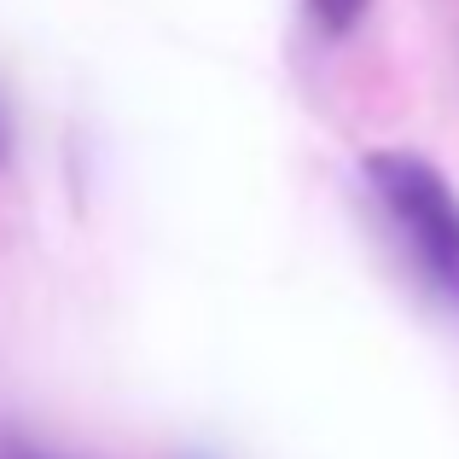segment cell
Returning <instances> with one entry per match:
<instances>
[{"mask_svg": "<svg viewBox=\"0 0 459 459\" xmlns=\"http://www.w3.org/2000/svg\"><path fill=\"white\" fill-rule=\"evenodd\" d=\"M360 180H367V198L378 204L390 238L402 245V256L425 280V291L459 320V192H454V180L425 152H407V146H372L360 157Z\"/></svg>", "mask_w": 459, "mask_h": 459, "instance_id": "1", "label": "cell"}, {"mask_svg": "<svg viewBox=\"0 0 459 459\" xmlns=\"http://www.w3.org/2000/svg\"><path fill=\"white\" fill-rule=\"evenodd\" d=\"M308 23L325 35V41H343V35L360 30V18L372 12V0H303Z\"/></svg>", "mask_w": 459, "mask_h": 459, "instance_id": "2", "label": "cell"}, {"mask_svg": "<svg viewBox=\"0 0 459 459\" xmlns=\"http://www.w3.org/2000/svg\"><path fill=\"white\" fill-rule=\"evenodd\" d=\"M0 459H58V454L35 448V442H0Z\"/></svg>", "mask_w": 459, "mask_h": 459, "instance_id": "3", "label": "cell"}]
</instances>
